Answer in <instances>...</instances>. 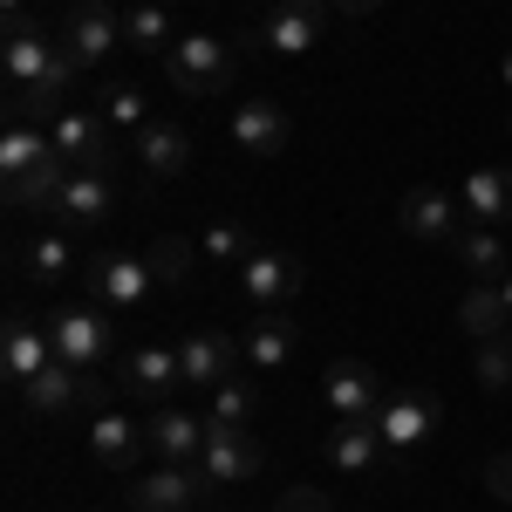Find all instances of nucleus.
<instances>
[{"label": "nucleus", "mask_w": 512, "mask_h": 512, "mask_svg": "<svg viewBox=\"0 0 512 512\" xmlns=\"http://www.w3.org/2000/svg\"><path fill=\"white\" fill-rule=\"evenodd\" d=\"M485 492H492V499H499V506H512V451H492V458H485Z\"/></svg>", "instance_id": "36"}, {"label": "nucleus", "mask_w": 512, "mask_h": 512, "mask_svg": "<svg viewBox=\"0 0 512 512\" xmlns=\"http://www.w3.org/2000/svg\"><path fill=\"white\" fill-rule=\"evenodd\" d=\"M48 342H55V362L96 376V362H110V308H55Z\"/></svg>", "instance_id": "5"}, {"label": "nucleus", "mask_w": 512, "mask_h": 512, "mask_svg": "<svg viewBox=\"0 0 512 512\" xmlns=\"http://www.w3.org/2000/svg\"><path fill=\"white\" fill-rule=\"evenodd\" d=\"M48 151H55V137H48V130H35V123H7V137H0V178L35 171Z\"/></svg>", "instance_id": "29"}, {"label": "nucleus", "mask_w": 512, "mask_h": 512, "mask_svg": "<svg viewBox=\"0 0 512 512\" xmlns=\"http://www.w3.org/2000/svg\"><path fill=\"white\" fill-rule=\"evenodd\" d=\"M48 362H55L48 321H35V315H7V328H0V369H7V383H14V390H21V383H35Z\"/></svg>", "instance_id": "14"}, {"label": "nucleus", "mask_w": 512, "mask_h": 512, "mask_svg": "<svg viewBox=\"0 0 512 512\" xmlns=\"http://www.w3.org/2000/svg\"><path fill=\"white\" fill-rule=\"evenodd\" d=\"M239 355L246 349L226 342L219 328H192V335L178 342V362H185V383H192V390H219V383L239 369Z\"/></svg>", "instance_id": "19"}, {"label": "nucleus", "mask_w": 512, "mask_h": 512, "mask_svg": "<svg viewBox=\"0 0 512 512\" xmlns=\"http://www.w3.org/2000/svg\"><path fill=\"white\" fill-rule=\"evenodd\" d=\"M233 69H239V55H233V41H219V35H178V48L164 55V76H171L178 96H226Z\"/></svg>", "instance_id": "2"}, {"label": "nucleus", "mask_w": 512, "mask_h": 512, "mask_svg": "<svg viewBox=\"0 0 512 512\" xmlns=\"http://www.w3.org/2000/svg\"><path fill=\"white\" fill-rule=\"evenodd\" d=\"M198 472L212 478V485H246V478L267 472V451L253 444L246 431H219L212 424V437H205V458H198Z\"/></svg>", "instance_id": "18"}, {"label": "nucleus", "mask_w": 512, "mask_h": 512, "mask_svg": "<svg viewBox=\"0 0 512 512\" xmlns=\"http://www.w3.org/2000/svg\"><path fill=\"white\" fill-rule=\"evenodd\" d=\"M205 424H219V431H246V424H260V383H239V376H226V383L212 390Z\"/></svg>", "instance_id": "28"}, {"label": "nucleus", "mask_w": 512, "mask_h": 512, "mask_svg": "<svg viewBox=\"0 0 512 512\" xmlns=\"http://www.w3.org/2000/svg\"><path fill=\"white\" fill-rule=\"evenodd\" d=\"M48 137L69 158V171H110V158H117V130L96 110H62V117L48 123Z\"/></svg>", "instance_id": "10"}, {"label": "nucleus", "mask_w": 512, "mask_h": 512, "mask_svg": "<svg viewBox=\"0 0 512 512\" xmlns=\"http://www.w3.org/2000/svg\"><path fill=\"white\" fill-rule=\"evenodd\" d=\"M506 321H512L506 287H492V280H472V294L458 301V328H465V342H492V335H506Z\"/></svg>", "instance_id": "27"}, {"label": "nucleus", "mask_w": 512, "mask_h": 512, "mask_svg": "<svg viewBox=\"0 0 512 512\" xmlns=\"http://www.w3.org/2000/svg\"><path fill=\"white\" fill-rule=\"evenodd\" d=\"M130 151H137V164H144V178H185L192 171V137H185V123L171 117H151L137 137H130Z\"/></svg>", "instance_id": "16"}, {"label": "nucleus", "mask_w": 512, "mask_h": 512, "mask_svg": "<svg viewBox=\"0 0 512 512\" xmlns=\"http://www.w3.org/2000/svg\"><path fill=\"white\" fill-rule=\"evenodd\" d=\"M82 280H89V301L110 308V315H137L151 301V287H158L151 260H130V253H96Z\"/></svg>", "instance_id": "6"}, {"label": "nucleus", "mask_w": 512, "mask_h": 512, "mask_svg": "<svg viewBox=\"0 0 512 512\" xmlns=\"http://www.w3.org/2000/svg\"><path fill=\"white\" fill-rule=\"evenodd\" d=\"M144 437H151L158 465H198V458H205V437H212V424H205V417H192V410H151Z\"/></svg>", "instance_id": "21"}, {"label": "nucleus", "mask_w": 512, "mask_h": 512, "mask_svg": "<svg viewBox=\"0 0 512 512\" xmlns=\"http://www.w3.org/2000/svg\"><path fill=\"white\" fill-rule=\"evenodd\" d=\"M144 424H130L123 410H96L89 417V458L96 465H110V472H137L144 465Z\"/></svg>", "instance_id": "20"}, {"label": "nucleus", "mask_w": 512, "mask_h": 512, "mask_svg": "<svg viewBox=\"0 0 512 512\" xmlns=\"http://www.w3.org/2000/svg\"><path fill=\"white\" fill-rule=\"evenodd\" d=\"M185 383V362H178V349H130L123 355V376H117V390L123 396H137V403H164V396Z\"/></svg>", "instance_id": "17"}, {"label": "nucleus", "mask_w": 512, "mask_h": 512, "mask_svg": "<svg viewBox=\"0 0 512 512\" xmlns=\"http://www.w3.org/2000/svg\"><path fill=\"white\" fill-rule=\"evenodd\" d=\"M301 260L294 253H280V246H253V260L239 267V294L253 301V308H294V294H301Z\"/></svg>", "instance_id": "12"}, {"label": "nucleus", "mask_w": 512, "mask_h": 512, "mask_svg": "<svg viewBox=\"0 0 512 512\" xmlns=\"http://www.w3.org/2000/svg\"><path fill=\"white\" fill-rule=\"evenodd\" d=\"M499 287H506V301H512V267H506V280H499Z\"/></svg>", "instance_id": "41"}, {"label": "nucleus", "mask_w": 512, "mask_h": 512, "mask_svg": "<svg viewBox=\"0 0 512 512\" xmlns=\"http://www.w3.org/2000/svg\"><path fill=\"white\" fill-rule=\"evenodd\" d=\"M123 41V7L117 0H76L62 21V48L76 55V69H96L110 48Z\"/></svg>", "instance_id": "8"}, {"label": "nucleus", "mask_w": 512, "mask_h": 512, "mask_svg": "<svg viewBox=\"0 0 512 512\" xmlns=\"http://www.w3.org/2000/svg\"><path fill=\"white\" fill-rule=\"evenodd\" d=\"M0 7H7V21H14V14H21V0H0Z\"/></svg>", "instance_id": "40"}, {"label": "nucleus", "mask_w": 512, "mask_h": 512, "mask_svg": "<svg viewBox=\"0 0 512 512\" xmlns=\"http://www.w3.org/2000/svg\"><path fill=\"white\" fill-rule=\"evenodd\" d=\"M233 144L246 158H280L294 144V123H287V110H280L274 96H246L233 110Z\"/></svg>", "instance_id": "15"}, {"label": "nucleus", "mask_w": 512, "mask_h": 512, "mask_svg": "<svg viewBox=\"0 0 512 512\" xmlns=\"http://www.w3.org/2000/svg\"><path fill=\"white\" fill-rule=\"evenodd\" d=\"M110 212H117L110 178H103V171H69V185H62V198H55V219L76 226V233H89V226H103Z\"/></svg>", "instance_id": "23"}, {"label": "nucleus", "mask_w": 512, "mask_h": 512, "mask_svg": "<svg viewBox=\"0 0 512 512\" xmlns=\"http://www.w3.org/2000/svg\"><path fill=\"white\" fill-rule=\"evenodd\" d=\"M328 7H335V14H355V21H362V14H376L383 0H328Z\"/></svg>", "instance_id": "38"}, {"label": "nucleus", "mask_w": 512, "mask_h": 512, "mask_svg": "<svg viewBox=\"0 0 512 512\" xmlns=\"http://www.w3.org/2000/svg\"><path fill=\"white\" fill-rule=\"evenodd\" d=\"M274 512H335L328 499H321L315 485H294V492H280V506Z\"/></svg>", "instance_id": "37"}, {"label": "nucleus", "mask_w": 512, "mask_h": 512, "mask_svg": "<svg viewBox=\"0 0 512 512\" xmlns=\"http://www.w3.org/2000/svg\"><path fill=\"white\" fill-rule=\"evenodd\" d=\"M239 349H246V362H253L260 376H274V369H287V362H294V349H301V328H294V315H280V308H260Z\"/></svg>", "instance_id": "22"}, {"label": "nucleus", "mask_w": 512, "mask_h": 512, "mask_svg": "<svg viewBox=\"0 0 512 512\" xmlns=\"http://www.w3.org/2000/svg\"><path fill=\"white\" fill-rule=\"evenodd\" d=\"M192 260H198V246H192V239H171V233L151 239V274H158L164 287H178V280L192 274Z\"/></svg>", "instance_id": "35"}, {"label": "nucleus", "mask_w": 512, "mask_h": 512, "mask_svg": "<svg viewBox=\"0 0 512 512\" xmlns=\"http://www.w3.org/2000/svg\"><path fill=\"white\" fill-rule=\"evenodd\" d=\"M383 396H390V390L376 383V369H369L362 355H335L328 376H321V403H328L335 424H376Z\"/></svg>", "instance_id": "4"}, {"label": "nucleus", "mask_w": 512, "mask_h": 512, "mask_svg": "<svg viewBox=\"0 0 512 512\" xmlns=\"http://www.w3.org/2000/svg\"><path fill=\"white\" fill-rule=\"evenodd\" d=\"M458 198H465V212L478 226H506L512 219V164H478Z\"/></svg>", "instance_id": "25"}, {"label": "nucleus", "mask_w": 512, "mask_h": 512, "mask_svg": "<svg viewBox=\"0 0 512 512\" xmlns=\"http://www.w3.org/2000/svg\"><path fill=\"white\" fill-rule=\"evenodd\" d=\"M198 260H205V267H246V260H253V233H246V226H233V219H219V226H205V233H198Z\"/></svg>", "instance_id": "31"}, {"label": "nucleus", "mask_w": 512, "mask_h": 512, "mask_svg": "<svg viewBox=\"0 0 512 512\" xmlns=\"http://www.w3.org/2000/svg\"><path fill=\"white\" fill-rule=\"evenodd\" d=\"M123 41H130L137 55H171V48H178L171 7H164V0H130V7H123Z\"/></svg>", "instance_id": "26"}, {"label": "nucleus", "mask_w": 512, "mask_h": 512, "mask_svg": "<svg viewBox=\"0 0 512 512\" xmlns=\"http://www.w3.org/2000/svg\"><path fill=\"white\" fill-rule=\"evenodd\" d=\"M0 76H7V123H35L41 130V123L62 117V96H69V82L82 69L41 21L14 14L7 21V41H0Z\"/></svg>", "instance_id": "1"}, {"label": "nucleus", "mask_w": 512, "mask_h": 512, "mask_svg": "<svg viewBox=\"0 0 512 512\" xmlns=\"http://www.w3.org/2000/svg\"><path fill=\"white\" fill-rule=\"evenodd\" d=\"M21 260H28V274H35V280H62V274H69V260H76V246H69L62 233H41V239L21 246Z\"/></svg>", "instance_id": "34"}, {"label": "nucleus", "mask_w": 512, "mask_h": 512, "mask_svg": "<svg viewBox=\"0 0 512 512\" xmlns=\"http://www.w3.org/2000/svg\"><path fill=\"white\" fill-rule=\"evenodd\" d=\"M321 35H328V0H280L246 41L267 48V55H315Z\"/></svg>", "instance_id": "7"}, {"label": "nucleus", "mask_w": 512, "mask_h": 512, "mask_svg": "<svg viewBox=\"0 0 512 512\" xmlns=\"http://www.w3.org/2000/svg\"><path fill=\"white\" fill-rule=\"evenodd\" d=\"M21 410L28 417H69V410H110V390L96 383V376H82V369H69V362H48L35 383H21Z\"/></svg>", "instance_id": "3"}, {"label": "nucleus", "mask_w": 512, "mask_h": 512, "mask_svg": "<svg viewBox=\"0 0 512 512\" xmlns=\"http://www.w3.org/2000/svg\"><path fill=\"white\" fill-rule=\"evenodd\" d=\"M451 260H458V267H472V274L485 280V274H499V267H506V239H499V226H472V233L458 226Z\"/></svg>", "instance_id": "30"}, {"label": "nucleus", "mask_w": 512, "mask_h": 512, "mask_svg": "<svg viewBox=\"0 0 512 512\" xmlns=\"http://www.w3.org/2000/svg\"><path fill=\"white\" fill-rule=\"evenodd\" d=\"M437 403L431 390H390L383 396V410H376V431H383V444H390V458H410L424 437L437 431Z\"/></svg>", "instance_id": "9"}, {"label": "nucleus", "mask_w": 512, "mask_h": 512, "mask_svg": "<svg viewBox=\"0 0 512 512\" xmlns=\"http://www.w3.org/2000/svg\"><path fill=\"white\" fill-rule=\"evenodd\" d=\"M205 492H212V478L198 465H158V472L130 478V512H198Z\"/></svg>", "instance_id": "11"}, {"label": "nucleus", "mask_w": 512, "mask_h": 512, "mask_svg": "<svg viewBox=\"0 0 512 512\" xmlns=\"http://www.w3.org/2000/svg\"><path fill=\"white\" fill-rule=\"evenodd\" d=\"M383 458H390V444H383L376 424H335V431H328V465L342 478H369Z\"/></svg>", "instance_id": "24"}, {"label": "nucleus", "mask_w": 512, "mask_h": 512, "mask_svg": "<svg viewBox=\"0 0 512 512\" xmlns=\"http://www.w3.org/2000/svg\"><path fill=\"white\" fill-rule=\"evenodd\" d=\"M499 76H506V89H512V55H506V62H499Z\"/></svg>", "instance_id": "39"}, {"label": "nucleus", "mask_w": 512, "mask_h": 512, "mask_svg": "<svg viewBox=\"0 0 512 512\" xmlns=\"http://www.w3.org/2000/svg\"><path fill=\"white\" fill-rule=\"evenodd\" d=\"M458 212H465V198L437 192V185H417V192H403V205H396V226L410 239H424V246H451L458 239Z\"/></svg>", "instance_id": "13"}, {"label": "nucleus", "mask_w": 512, "mask_h": 512, "mask_svg": "<svg viewBox=\"0 0 512 512\" xmlns=\"http://www.w3.org/2000/svg\"><path fill=\"white\" fill-rule=\"evenodd\" d=\"M472 369H478V390H512V335H492V342H472Z\"/></svg>", "instance_id": "33"}, {"label": "nucleus", "mask_w": 512, "mask_h": 512, "mask_svg": "<svg viewBox=\"0 0 512 512\" xmlns=\"http://www.w3.org/2000/svg\"><path fill=\"white\" fill-rule=\"evenodd\" d=\"M96 117L110 123V130H130V137H137V130L151 123V103H144V89H137V82H110V89H103V103H96Z\"/></svg>", "instance_id": "32"}]
</instances>
